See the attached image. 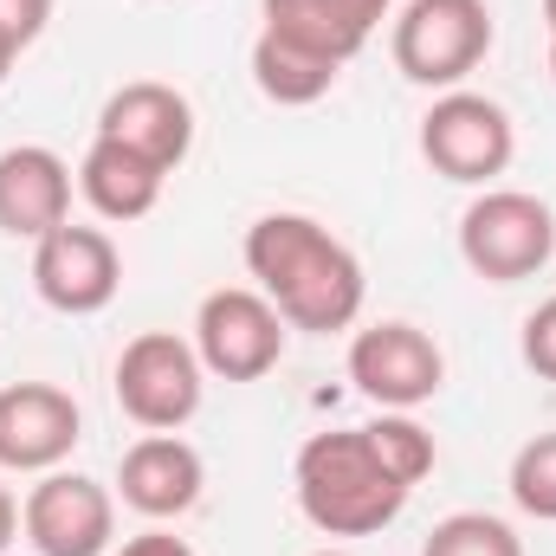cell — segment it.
Wrapping results in <instances>:
<instances>
[{"label":"cell","mask_w":556,"mask_h":556,"mask_svg":"<svg viewBox=\"0 0 556 556\" xmlns=\"http://www.w3.org/2000/svg\"><path fill=\"white\" fill-rule=\"evenodd\" d=\"M247 273L253 285L278 304V317L304 337H337V330H356L363 317V298H369V278L363 260L311 214H260L247 227Z\"/></svg>","instance_id":"cell-1"},{"label":"cell","mask_w":556,"mask_h":556,"mask_svg":"<svg viewBox=\"0 0 556 556\" xmlns=\"http://www.w3.org/2000/svg\"><path fill=\"white\" fill-rule=\"evenodd\" d=\"M291 492H298V511L311 531L324 538H376L389 531L415 485H402L382 453L369 446L363 427H337V433H311L298 446V466H291Z\"/></svg>","instance_id":"cell-2"},{"label":"cell","mask_w":556,"mask_h":556,"mask_svg":"<svg viewBox=\"0 0 556 556\" xmlns=\"http://www.w3.org/2000/svg\"><path fill=\"white\" fill-rule=\"evenodd\" d=\"M498 39L492 0H408L389 26L395 72L420 91H459Z\"/></svg>","instance_id":"cell-3"},{"label":"cell","mask_w":556,"mask_h":556,"mask_svg":"<svg viewBox=\"0 0 556 556\" xmlns=\"http://www.w3.org/2000/svg\"><path fill=\"white\" fill-rule=\"evenodd\" d=\"M459 260L485 285L538 278L556 260V214L551 201L525 188H479L459 214Z\"/></svg>","instance_id":"cell-4"},{"label":"cell","mask_w":556,"mask_h":556,"mask_svg":"<svg viewBox=\"0 0 556 556\" xmlns=\"http://www.w3.org/2000/svg\"><path fill=\"white\" fill-rule=\"evenodd\" d=\"M420 155L433 175H446L459 188H492L518 155V124L485 91H466V85L433 91V104L420 117Z\"/></svg>","instance_id":"cell-5"},{"label":"cell","mask_w":556,"mask_h":556,"mask_svg":"<svg viewBox=\"0 0 556 556\" xmlns=\"http://www.w3.org/2000/svg\"><path fill=\"white\" fill-rule=\"evenodd\" d=\"M111 389H117V408L137 420L142 433H181L188 420L201 415V395H207V369L194 356L188 337L175 330H142L117 350V369H111Z\"/></svg>","instance_id":"cell-6"},{"label":"cell","mask_w":556,"mask_h":556,"mask_svg":"<svg viewBox=\"0 0 556 556\" xmlns=\"http://www.w3.org/2000/svg\"><path fill=\"white\" fill-rule=\"evenodd\" d=\"M194 356L207 376L220 382H260L285 363V343H291V324L278 317V304L260 285H220L201 298L194 311Z\"/></svg>","instance_id":"cell-7"},{"label":"cell","mask_w":556,"mask_h":556,"mask_svg":"<svg viewBox=\"0 0 556 556\" xmlns=\"http://www.w3.org/2000/svg\"><path fill=\"white\" fill-rule=\"evenodd\" d=\"M350 382H356L363 402L415 415L420 402H433L446 389V350L420 324H408V317L363 324L350 337Z\"/></svg>","instance_id":"cell-8"},{"label":"cell","mask_w":556,"mask_h":556,"mask_svg":"<svg viewBox=\"0 0 556 556\" xmlns=\"http://www.w3.org/2000/svg\"><path fill=\"white\" fill-rule=\"evenodd\" d=\"M20 538L39 556H111L117 544V492L85 472H39L20 498Z\"/></svg>","instance_id":"cell-9"},{"label":"cell","mask_w":556,"mask_h":556,"mask_svg":"<svg viewBox=\"0 0 556 556\" xmlns=\"http://www.w3.org/2000/svg\"><path fill=\"white\" fill-rule=\"evenodd\" d=\"M33 291L59 317H98L124 291V253L104 227L65 220L46 240H33Z\"/></svg>","instance_id":"cell-10"},{"label":"cell","mask_w":556,"mask_h":556,"mask_svg":"<svg viewBox=\"0 0 556 556\" xmlns=\"http://www.w3.org/2000/svg\"><path fill=\"white\" fill-rule=\"evenodd\" d=\"M85 440V408L59 382H7L0 389V472H59Z\"/></svg>","instance_id":"cell-11"},{"label":"cell","mask_w":556,"mask_h":556,"mask_svg":"<svg viewBox=\"0 0 556 556\" xmlns=\"http://www.w3.org/2000/svg\"><path fill=\"white\" fill-rule=\"evenodd\" d=\"M72 188H78V168L46 149V142H13L0 149V233L7 240H46L52 227L72 220Z\"/></svg>","instance_id":"cell-12"},{"label":"cell","mask_w":556,"mask_h":556,"mask_svg":"<svg viewBox=\"0 0 556 556\" xmlns=\"http://www.w3.org/2000/svg\"><path fill=\"white\" fill-rule=\"evenodd\" d=\"M98 137L124 142V149H137L155 168L175 175V168L188 162V149H194V104H188L175 85H162V78H130V85H117V91L104 98Z\"/></svg>","instance_id":"cell-13"},{"label":"cell","mask_w":556,"mask_h":556,"mask_svg":"<svg viewBox=\"0 0 556 556\" xmlns=\"http://www.w3.org/2000/svg\"><path fill=\"white\" fill-rule=\"evenodd\" d=\"M201 485H207V466L181 433H142L117 459V498L149 525L188 518L201 505Z\"/></svg>","instance_id":"cell-14"},{"label":"cell","mask_w":556,"mask_h":556,"mask_svg":"<svg viewBox=\"0 0 556 556\" xmlns=\"http://www.w3.org/2000/svg\"><path fill=\"white\" fill-rule=\"evenodd\" d=\"M162 188H168V168H155L149 155H137V149H124L111 137H91L85 162H78V194L111 227H130L142 214H155Z\"/></svg>","instance_id":"cell-15"},{"label":"cell","mask_w":556,"mask_h":556,"mask_svg":"<svg viewBox=\"0 0 556 556\" xmlns=\"http://www.w3.org/2000/svg\"><path fill=\"white\" fill-rule=\"evenodd\" d=\"M247 65H253L260 98L278 104V111H304V104L330 98V91H337V78H343V65H330V59H317V52H304V46L278 39V33H266V26H260V39H253Z\"/></svg>","instance_id":"cell-16"},{"label":"cell","mask_w":556,"mask_h":556,"mask_svg":"<svg viewBox=\"0 0 556 556\" xmlns=\"http://www.w3.org/2000/svg\"><path fill=\"white\" fill-rule=\"evenodd\" d=\"M260 20H266V33L304 46V52H317V59H330V65H350L363 52V39L324 0H260Z\"/></svg>","instance_id":"cell-17"},{"label":"cell","mask_w":556,"mask_h":556,"mask_svg":"<svg viewBox=\"0 0 556 556\" xmlns=\"http://www.w3.org/2000/svg\"><path fill=\"white\" fill-rule=\"evenodd\" d=\"M363 433H369V446L382 453V466H389L402 485H420V479L440 466V446H433V433H427L415 415L376 408V420H363Z\"/></svg>","instance_id":"cell-18"},{"label":"cell","mask_w":556,"mask_h":556,"mask_svg":"<svg viewBox=\"0 0 556 556\" xmlns=\"http://www.w3.org/2000/svg\"><path fill=\"white\" fill-rule=\"evenodd\" d=\"M420 556H525V538L492 511H453L427 531Z\"/></svg>","instance_id":"cell-19"},{"label":"cell","mask_w":556,"mask_h":556,"mask_svg":"<svg viewBox=\"0 0 556 556\" xmlns=\"http://www.w3.org/2000/svg\"><path fill=\"white\" fill-rule=\"evenodd\" d=\"M505 485H511V505H518L525 518L556 525V427L551 433H531V440L511 453Z\"/></svg>","instance_id":"cell-20"},{"label":"cell","mask_w":556,"mask_h":556,"mask_svg":"<svg viewBox=\"0 0 556 556\" xmlns=\"http://www.w3.org/2000/svg\"><path fill=\"white\" fill-rule=\"evenodd\" d=\"M518 356H525L531 376L556 382V298H544V304L525 317V330H518Z\"/></svg>","instance_id":"cell-21"},{"label":"cell","mask_w":556,"mask_h":556,"mask_svg":"<svg viewBox=\"0 0 556 556\" xmlns=\"http://www.w3.org/2000/svg\"><path fill=\"white\" fill-rule=\"evenodd\" d=\"M52 26V0H0V33L26 52L39 33Z\"/></svg>","instance_id":"cell-22"},{"label":"cell","mask_w":556,"mask_h":556,"mask_svg":"<svg viewBox=\"0 0 556 556\" xmlns=\"http://www.w3.org/2000/svg\"><path fill=\"white\" fill-rule=\"evenodd\" d=\"M324 7H330V13L363 39V46L376 39V26H382V20H395V0H324Z\"/></svg>","instance_id":"cell-23"},{"label":"cell","mask_w":556,"mask_h":556,"mask_svg":"<svg viewBox=\"0 0 556 556\" xmlns=\"http://www.w3.org/2000/svg\"><path fill=\"white\" fill-rule=\"evenodd\" d=\"M111 556H194V544L175 538V531H162V525H149V531H137V538L111 544Z\"/></svg>","instance_id":"cell-24"},{"label":"cell","mask_w":556,"mask_h":556,"mask_svg":"<svg viewBox=\"0 0 556 556\" xmlns=\"http://www.w3.org/2000/svg\"><path fill=\"white\" fill-rule=\"evenodd\" d=\"M13 544H20V498L0 485V556L13 551Z\"/></svg>","instance_id":"cell-25"},{"label":"cell","mask_w":556,"mask_h":556,"mask_svg":"<svg viewBox=\"0 0 556 556\" xmlns=\"http://www.w3.org/2000/svg\"><path fill=\"white\" fill-rule=\"evenodd\" d=\"M13 65H20V46H13V39H7V33H0V85H7V78H13Z\"/></svg>","instance_id":"cell-26"},{"label":"cell","mask_w":556,"mask_h":556,"mask_svg":"<svg viewBox=\"0 0 556 556\" xmlns=\"http://www.w3.org/2000/svg\"><path fill=\"white\" fill-rule=\"evenodd\" d=\"M544 26H551V39H556V0H544Z\"/></svg>","instance_id":"cell-27"},{"label":"cell","mask_w":556,"mask_h":556,"mask_svg":"<svg viewBox=\"0 0 556 556\" xmlns=\"http://www.w3.org/2000/svg\"><path fill=\"white\" fill-rule=\"evenodd\" d=\"M311 556H356V551H337V544H330V551H311Z\"/></svg>","instance_id":"cell-28"},{"label":"cell","mask_w":556,"mask_h":556,"mask_svg":"<svg viewBox=\"0 0 556 556\" xmlns=\"http://www.w3.org/2000/svg\"><path fill=\"white\" fill-rule=\"evenodd\" d=\"M551 78H556V39H551Z\"/></svg>","instance_id":"cell-29"}]
</instances>
